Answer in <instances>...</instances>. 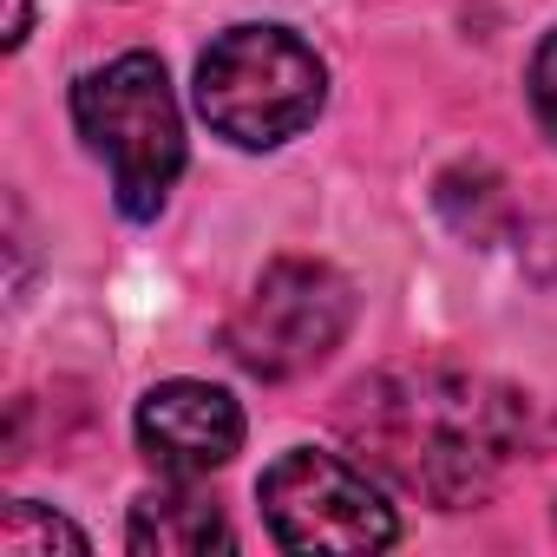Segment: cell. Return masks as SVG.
<instances>
[{
    "label": "cell",
    "instance_id": "8",
    "mask_svg": "<svg viewBox=\"0 0 557 557\" xmlns=\"http://www.w3.org/2000/svg\"><path fill=\"white\" fill-rule=\"evenodd\" d=\"M0 550H14V557H47V550H86V531L66 524L60 511L34 505V498H14L8 518H0Z\"/></svg>",
    "mask_w": 557,
    "mask_h": 557
},
{
    "label": "cell",
    "instance_id": "9",
    "mask_svg": "<svg viewBox=\"0 0 557 557\" xmlns=\"http://www.w3.org/2000/svg\"><path fill=\"white\" fill-rule=\"evenodd\" d=\"M524 92H531V112H537V125H544V138L557 145V27L537 40V53H531V79H524Z\"/></svg>",
    "mask_w": 557,
    "mask_h": 557
},
{
    "label": "cell",
    "instance_id": "10",
    "mask_svg": "<svg viewBox=\"0 0 557 557\" xmlns=\"http://www.w3.org/2000/svg\"><path fill=\"white\" fill-rule=\"evenodd\" d=\"M27 27H34V0H8V34H0V40L21 47V40H27Z\"/></svg>",
    "mask_w": 557,
    "mask_h": 557
},
{
    "label": "cell",
    "instance_id": "7",
    "mask_svg": "<svg viewBox=\"0 0 557 557\" xmlns=\"http://www.w3.org/2000/svg\"><path fill=\"white\" fill-rule=\"evenodd\" d=\"M125 544L138 557H210V550H230V524L210 498L197 492H145L132 505V524H125Z\"/></svg>",
    "mask_w": 557,
    "mask_h": 557
},
{
    "label": "cell",
    "instance_id": "1",
    "mask_svg": "<svg viewBox=\"0 0 557 557\" xmlns=\"http://www.w3.org/2000/svg\"><path fill=\"white\" fill-rule=\"evenodd\" d=\"M342 433L368 472L440 511H459L492 498L498 479L518 466L531 440V407L492 374L420 361L355 381L342 400Z\"/></svg>",
    "mask_w": 557,
    "mask_h": 557
},
{
    "label": "cell",
    "instance_id": "2",
    "mask_svg": "<svg viewBox=\"0 0 557 557\" xmlns=\"http://www.w3.org/2000/svg\"><path fill=\"white\" fill-rule=\"evenodd\" d=\"M329 99V66L289 27H230L197 60V112L216 138L243 151H275L315 125Z\"/></svg>",
    "mask_w": 557,
    "mask_h": 557
},
{
    "label": "cell",
    "instance_id": "6",
    "mask_svg": "<svg viewBox=\"0 0 557 557\" xmlns=\"http://www.w3.org/2000/svg\"><path fill=\"white\" fill-rule=\"evenodd\" d=\"M138 453L171 479H203L243 453V407L210 381H158L132 413Z\"/></svg>",
    "mask_w": 557,
    "mask_h": 557
},
{
    "label": "cell",
    "instance_id": "3",
    "mask_svg": "<svg viewBox=\"0 0 557 557\" xmlns=\"http://www.w3.org/2000/svg\"><path fill=\"white\" fill-rule=\"evenodd\" d=\"M73 125L92 158L112 171V197L132 223H151L171 203L184 171V119L158 53H119L73 86Z\"/></svg>",
    "mask_w": 557,
    "mask_h": 557
},
{
    "label": "cell",
    "instance_id": "5",
    "mask_svg": "<svg viewBox=\"0 0 557 557\" xmlns=\"http://www.w3.org/2000/svg\"><path fill=\"white\" fill-rule=\"evenodd\" d=\"M262 524L283 550H387L400 537V518L387 492L368 479V466L315 446H289L262 479Z\"/></svg>",
    "mask_w": 557,
    "mask_h": 557
},
{
    "label": "cell",
    "instance_id": "4",
    "mask_svg": "<svg viewBox=\"0 0 557 557\" xmlns=\"http://www.w3.org/2000/svg\"><path fill=\"white\" fill-rule=\"evenodd\" d=\"M348 322H355V289L342 269L315 256H275L223 322V348L256 381H296L342 348Z\"/></svg>",
    "mask_w": 557,
    "mask_h": 557
}]
</instances>
